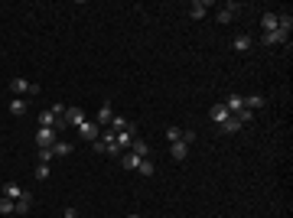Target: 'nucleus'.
I'll return each instance as SVG.
<instances>
[{"mask_svg": "<svg viewBox=\"0 0 293 218\" xmlns=\"http://www.w3.org/2000/svg\"><path fill=\"white\" fill-rule=\"evenodd\" d=\"M235 117H238L241 124H248V120H254V111H248V108H244V111H238V114H235Z\"/></svg>", "mask_w": 293, "mask_h": 218, "instance_id": "nucleus-27", "label": "nucleus"}, {"mask_svg": "<svg viewBox=\"0 0 293 218\" xmlns=\"http://www.w3.org/2000/svg\"><path fill=\"white\" fill-rule=\"evenodd\" d=\"M36 179H39V183L49 179V163H36Z\"/></svg>", "mask_w": 293, "mask_h": 218, "instance_id": "nucleus-26", "label": "nucleus"}, {"mask_svg": "<svg viewBox=\"0 0 293 218\" xmlns=\"http://www.w3.org/2000/svg\"><path fill=\"white\" fill-rule=\"evenodd\" d=\"M52 143H55V131L52 127H39V131H36V147H39V150H49Z\"/></svg>", "mask_w": 293, "mask_h": 218, "instance_id": "nucleus-4", "label": "nucleus"}, {"mask_svg": "<svg viewBox=\"0 0 293 218\" xmlns=\"http://www.w3.org/2000/svg\"><path fill=\"white\" fill-rule=\"evenodd\" d=\"M241 127H244V124H241V120L235 117V114H231L228 120H222V124H218V134H238Z\"/></svg>", "mask_w": 293, "mask_h": 218, "instance_id": "nucleus-10", "label": "nucleus"}, {"mask_svg": "<svg viewBox=\"0 0 293 218\" xmlns=\"http://www.w3.org/2000/svg\"><path fill=\"white\" fill-rule=\"evenodd\" d=\"M0 196H7V199H13V202H17V199H23L26 192H23V185H20V183H7L3 189H0Z\"/></svg>", "mask_w": 293, "mask_h": 218, "instance_id": "nucleus-11", "label": "nucleus"}, {"mask_svg": "<svg viewBox=\"0 0 293 218\" xmlns=\"http://www.w3.org/2000/svg\"><path fill=\"white\" fill-rule=\"evenodd\" d=\"M225 108H228V114H238V111H244V95H228L225 98Z\"/></svg>", "mask_w": 293, "mask_h": 218, "instance_id": "nucleus-9", "label": "nucleus"}, {"mask_svg": "<svg viewBox=\"0 0 293 218\" xmlns=\"http://www.w3.org/2000/svg\"><path fill=\"white\" fill-rule=\"evenodd\" d=\"M111 117H114V108H111L108 101H104V104H101V108H98V114H95V117H91V120H95L98 127H101V131H104V127H108V124H111Z\"/></svg>", "mask_w": 293, "mask_h": 218, "instance_id": "nucleus-5", "label": "nucleus"}, {"mask_svg": "<svg viewBox=\"0 0 293 218\" xmlns=\"http://www.w3.org/2000/svg\"><path fill=\"white\" fill-rule=\"evenodd\" d=\"M69 153H72V143L69 140H55L52 143V156H69Z\"/></svg>", "mask_w": 293, "mask_h": 218, "instance_id": "nucleus-19", "label": "nucleus"}, {"mask_svg": "<svg viewBox=\"0 0 293 218\" xmlns=\"http://www.w3.org/2000/svg\"><path fill=\"white\" fill-rule=\"evenodd\" d=\"M10 91L17 98H30V95H39V85H33L26 78H10Z\"/></svg>", "mask_w": 293, "mask_h": 218, "instance_id": "nucleus-1", "label": "nucleus"}, {"mask_svg": "<svg viewBox=\"0 0 293 218\" xmlns=\"http://www.w3.org/2000/svg\"><path fill=\"white\" fill-rule=\"evenodd\" d=\"M231 49H235V52H251V49H254V36H248V33L235 36V39H231Z\"/></svg>", "mask_w": 293, "mask_h": 218, "instance_id": "nucleus-8", "label": "nucleus"}, {"mask_svg": "<svg viewBox=\"0 0 293 218\" xmlns=\"http://www.w3.org/2000/svg\"><path fill=\"white\" fill-rule=\"evenodd\" d=\"M287 39H290V33H283L280 26H277L274 33H264V36H260V46H280V43H287Z\"/></svg>", "mask_w": 293, "mask_h": 218, "instance_id": "nucleus-6", "label": "nucleus"}, {"mask_svg": "<svg viewBox=\"0 0 293 218\" xmlns=\"http://www.w3.org/2000/svg\"><path fill=\"white\" fill-rule=\"evenodd\" d=\"M78 137H82V140H98V137H101V127H98L95 120H85V124L78 127Z\"/></svg>", "mask_w": 293, "mask_h": 218, "instance_id": "nucleus-7", "label": "nucleus"}, {"mask_svg": "<svg viewBox=\"0 0 293 218\" xmlns=\"http://www.w3.org/2000/svg\"><path fill=\"white\" fill-rule=\"evenodd\" d=\"M121 166H124V169H137V166H140V156H137V153H124V156H121Z\"/></svg>", "mask_w": 293, "mask_h": 218, "instance_id": "nucleus-18", "label": "nucleus"}, {"mask_svg": "<svg viewBox=\"0 0 293 218\" xmlns=\"http://www.w3.org/2000/svg\"><path fill=\"white\" fill-rule=\"evenodd\" d=\"M235 10H238V3H225V7H222V10L215 13V20H218V23H231Z\"/></svg>", "mask_w": 293, "mask_h": 218, "instance_id": "nucleus-13", "label": "nucleus"}, {"mask_svg": "<svg viewBox=\"0 0 293 218\" xmlns=\"http://www.w3.org/2000/svg\"><path fill=\"white\" fill-rule=\"evenodd\" d=\"M137 173H140V176H153V173H156V163H153L150 156H147V160H140V166H137Z\"/></svg>", "mask_w": 293, "mask_h": 218, "instance_id": "nucleus-22", "label": "nucleus"}, {"mask_svg": "<svg viewBox=\"0 0 293 218\" xmlns=\"http://www.w3.org/2000/svg\"><path fill=\"white\" fill-rule=\"evenodd\" d=\"M62 120H65V127H82V124L88 120V114L82 108H65V117Z\"/></svg>", "mask_w": 293, "mask_h": 218, "instance_id": "nucleus-2", "label": "nucleus"}, {"mask_svg": "<svg viewBox=\"0 0 293 218\" xmlns=\"http://www.w3.org/2000/svg\"><path fill=\"white\" fill-rule=\"evenodd\" d=\"M62 218H78V212H75V208H72V205H69V208H65V212H62Z\"/></svg>", "mask_w": 293, "mask_h": 218, "instance_id": "nucleus-30", "label": "nucleus"}, {"mask_svg": "<svg viewBox=\"0 0 293 218\" xmlns=\"http://www.w3.org/2000/svg\"><path fill=\"white\" fill-rule=\"evenodd\" d=\"M134 134H137V124H130L127 131H118V134H114V143H118L124 153H127V150H130V143H134Z\"/></svg>", "mask_w": 293, "mask_h": 218, "instance_id": "nucleus-3", "label": "nucleus"}, {"mask_svg": "<svg viewBox=\"0 0 293 218\" xmlns=\"http://www.w3.org/2000/svg\"><path fill=\"white\" fill-rule=\"evenodd\" d=\"M183 134H186L183 127H176V124H173V127H166V140H173V143H176V140H183Z\"/></svg>", "mask_w": 293, "mask_h": 218, "instance_id": "nucleus-25", "label": "nucleus"}, {"mask_svg": "<svg viewBox=\"0 0 293 218\" xmlns=\"http://www.w3.org/2000/svg\"><path fill=\"white\" fill-rule=\"evenodd\" d=\"M260 23H264V33H274V30H277V13H264Z\"/></svg>", "mask_w": 293, "mask_h": 218, "instance_id": "nucleus-21", "label": "nucleus"}, {"mask_svg": "<svg viewBox=\"0 0 293 218\" xmlns=\"http://www.w3.org/2000/svg\"><path fill=\"white\" fill-rule=\"evenodd\" d=\"M244 108H248V111L264 108V95H248V98H244Z\"/></svg>", "mask_w": 293, "mask_h": 218, "instance_id": "nucleus-20", "label": "nucleus"}, {"mask_svg": "<svg viewBox=\"0 0 293 218\" xmlns=\"http://www.w3.org/2000/svg\"><path fill=\"white\" fill-rule=\"evenodd\" d=\"M130 153H137L140 160H147V156H150V147H147V140H137V137H134V143H130Z\"/></svg>", "mask_w": 293, "mask_h": 218, "instance_id": "nucleus-15", "label": "nucleus"}, {"mask_svg": "<svg viewBox=\"0 0 293 218\" xmlns=\"http://www.w3.org/2000/svg\"><path fill=\"white\" fill-rule=\"evenodd\" d=\"M13 212H17V205H13V199H7V196H0V215H7V218H10Z\"/></svg>", "mask_w": 293, "mask_h": 218, "instance_id": "nucleus-23", "label": "nucleus"}, {"mask_svg": "<svg viewBox=\"0 0 293 218\" xmlns=\"http://www.w3.org/2000/svg\"><path fill=\"white\" fill-rule=\"evenodd\" d=\"M170 153H173V160H179V163H183L186 156H189V143H186V140H176Z\"/></svg>", "mask_w": 293, "mask_h": 218, "instance_id": "nucleus-14", "label": "nucleus"}, {"mask_svg": "<svg viewBox=\"0 0 293 218\" xmlns=\"http://www.w3.org/2000/svg\"><path fill=\"white\" fill-rule=\"evenodd\" d=\"M127 218H140V215H127Z\"/></svg>", "mask_w": 293, "mask_h": 218, "instance_id": "nucleus-31", "label": "nucleus"}, {"mask_svg": "<svg viewBox=\"0 0 293 218\" xmlns=\"http://www.w3.org/2000/svg\"><path fill=\"white\" fill-rule=\"evenodd\" d=\"M10 114H17V117H20V114H26V98H13L10 101Z\"/></svg>", "mask_w": 293, "mask_h": 218, "instance_id": "nucleus-24", "label": "nucleus"}, {"mask_svg": "<svg viewBox=\"0 0 293 218\" xmlns=\"http://www.w3.org/2000/svg\"><path fill=\"white\" fill-rule=\"evenodd\" d=\"M208 10H212V3H206V0H195L192 7H189V17H192V20H202Z\"/></svg>", "mask_w": 293, "mask_h": 218, "instance_id": "nucleus-12", "label": "nucleus"}, {"mask_svg": "<svg viewBox=\"0 0 293 218\" xmlns=\"http://www.w3.org/2000/svg\"><path fill=\"white\" fill-rule=\"evenodd\" d=\"M208 117L215 120V124H222V120H228V117H231V114H228V108H225V104H215V108L208 111Z\"/></svg>", "mask_w": 293, "mask_h": 218, "instance_id": "nucleus-17", "label": "nucleus"}, {"mask_svg": "<svg viewBox=\"0 0 293 218\" xmlns=\"http://www.w3.org/2000/svg\"><path fill=\"white\" fill-rule=\"evenodd\" d=\"M13 205H17V212H13V215H26V212H30V208H33V196H30V192H26V196H23V199H17Z\"/></svg>", "mask_w": 293, "mask_h": 218, "instance_id": "nucleus-16", "label": "nucleus"}, {"mask_svg": "<svg viewBox=\"0 0 293 218\" xmlns=\"http://www.w3.org/2000/svg\"><path fill=\"white\" fill-rule=\"evenodd\" d=\"M36 160H39V163H52V147H49V150H39Z\"/></svg>", "mask_w": 293, "mask_h": 218, "instance_id": "nucleus-28", "label": "nucleus"}, {"mask_svg": "<svg viewBox=\"0 0 293 218\" xmlns=\"http://www.w3.org/2000/svg\"><path fill=\"white\" fill-rule=\"evenodd\" d=\"M49 111H52L55 117H62V114H65V104H52V108H49Z\"/></svg>", "mask_w": 293, "mask_h": 218, "instance_id": "nucleus-29", "label": "nucleus"}]
</instances>
